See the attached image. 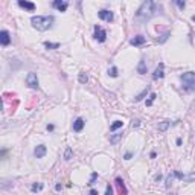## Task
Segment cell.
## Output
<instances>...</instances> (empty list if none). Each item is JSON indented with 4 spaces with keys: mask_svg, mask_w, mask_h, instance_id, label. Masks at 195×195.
Returning a JSON list of instances; mask_svg holds the SVG:
<instances>
[{
    "mask_svg": "<svg viewBox=\"0 0 195 195\" xmlns=\"http://www.w3.org/2000/svg\"><path fill=\"white\" fill-rule=\"evenodd\" d=\"M114 185H116V187H117L119 195H128V191H127V187H125V183H124V180L120 178V177H117V178H116Z\"/></svg>",
    "mask_w": 195,
    "mask_h": 195,
    "instance_id": "cell-7",
    "label": "cell"
},
{
    "mask_svg": "<svg viewBox=\"0 0 195 195\" xmlns=\"http://www.w3.org/2000/svg\"><path fill=\"white\" fill-rule=\"evenodd\" d=\"M18 6L20 8H23V9H28V11H35V3H32V2H26V0H20L18 2Z\"/></svg>",
    "mask_w": 195,
    "mask_h": 195,
    "instance_id": "cell-11",
    "label": "cell"
},
{
    "mask_svg": "<svg viewBox=\"0 0 195 195\" xmlns=\"http://www.w3.org/2000/svg\"><path fill=\"white\" fill-rule=\"evenodd\" d=\"M171 183H172V177L169 175V177H168V178H166V186H168V187H169V186H171Z\"/></svg>",
    "mask_w": 195,
    "mask_h": 195,
    "instance_id": "cell-29",
    "label": "cell"
},
{
    "mask_svg": "<svg viewBox=\"0 0 195 195\" xmlns=\"http://www.w3.org/2000/svg\"><path fill=\"white\" fill-rule=\"evenodd\" d=\"M55 189H57V191H61V185H59V183H58V185L55 186Z\"/></svg>",
    "mask_w": 195,
    "mask_h": 195,
    "instance_id": "cell-35",
    "label": "cell"
},
{
    "mask_svg": "<svg viewBox=\"0 0 195 195\" xmlns=\"http://www.w3.org/2000/svg\"><path fill=\"white\" fill-rule=\"evenodd\" d=\"M131 127H133V128H134V127H139V120H134V122H133V125H131Z\"/></svg>",
    "mask_w": 195,
    "mask_h": 195,
    "instance_id": "cell-32",
    "label": "cell"
},
{
    "mask_svg": "<svg viewBox=\"0 0 195 195\" xmlns=\"http://www.w3.org/2000/svg\"><path fill=\"white\" fill-rule=\"evenodd\" d=\"M157 98V95H156V93H151V96H150V99H148L146 101V105H151L152 102H154V99H156Z\"/></svg>",
    "mask_w": 195,
    "mask_h": 195,
    "instance_id": "cell-26",
    "label": "cell"
},
{
    "mask_svg": "<svg viewBox=\"0 0 195 195\" xmlns=\"http://www.w3.org/2000/svg\"><path fill=\"white\" fill-rule=\"evenodd\" d=\"M26 84L31 89H38V78L35 73H28V76H26Z\"/></svg>",
    "mask_w": 195,
    "mask_h": 195,
    "instance_id": "cell-4",
    "label": "cell"
},
{
    "mask_svg": "<svg viewBox=\"0 0 195 195\" xmlns=\"http://www.w3.org/2000/svg\"><path fill=\"white\" fill-rule=\"evenodd\" d=\"M95 38L98 40L99 43H104L107 40V32L101 28V26H98V24L95 26Z\"/></svg>",
    "mask_w": 195,
    "mask_h": 195,
    "instance_id": "cell-5",
    "label": "cell"
},
{
    "mask_svg": "<svg viewBox=\"0 0 195 195\" xmlns=\"http://www.w3.org/2000/svg\"><path fill=\"white\" fill-rule=\"evenodd\" d=\"M120 139H122V134H114V136H111V137H110V143H113V145H114V143H117Z\"/></svg>",
    "mask_w": 195,
    "mask_h": 195,
    "instance_id": "cell-19",
    "label": "cell"
},
{
    "mask_svg": "<svg viewBox=\"0 0 195 195\" xmlns=\"http://www.w3.org/2000/svg\"><path fill=\"white\" fill-rule=\"evenodd\" d=\"M31 189H32V192H38V191H41L43 189V185L41 183H35V185H32V187H31Z\"/></svg>",
    "mask_w": 195,
    "mask_h": 195,
    "instance_id": "cell-23",
    "label": "cell"
},
{
    "mask_svg": "<svg viewBox=\"0 0 195 195\" xmlns=\"http://www.w3.org/2000/svg\"><path fill=\"white\" fill-rule=\"evenodd\" d=\"M105 195H113V187L110 185L107 186V189H105Z\"/></svg>",
    "mask_w": 195,
    "mask_h": 195,
    "instance_id": "cell-27",
    "label": "cell"
},
{
    "mask_svg": "<svg viewBox=\"0 0 195 195\" xmlns=\"http://www.w3.org/2000/svg\"><path fill=\"white\" fill-rule=\"evenodd\" d=\"M96 178H98V172H93V174H92V178H90V181H89L87 185H89V186H93V185H95V181H96Z\"/></svg>",
    "mask_w": 195,
    "mask_h": 195,
    "instance_id": "cell-24",
    "label": "cell"
},
{
    "mask_svg": "<svg viewBox=\"0 0 195 195\" xmlns=\"http://www.w3.org/2000/svg\"><path fill=\"white\" fill-rule=\"evenodd\" d=\"M163 76H165V64L160 63L159 67L152 73V79H160V78H163Z\"/></svg>",
    "mask_w": 195,
    "mask_h": 195,
    "instance_id": "cell-8",
    "label": "cell"
},
{
    "mask_svg": "<svg viewBox=\"0 0 195 195\" xmlns=\"http://www.w3.org/2000/svg\"><path fill=\"white\" fill-rule=\"evenodd\" d=\"M130 43H131L133 46H143V44L146 43V38H145L143 35H136L134 38L130 40Z\"/></svg>",
    "mask_w": 195,
    "mask_h": 195,
    "instance_id": "cell-12",
    "label": "cell"
},
{
    "mask_svg": "<svg viewBox=\"0 0 195 195\" xmlns=\"http://www.w3.org/2000/svg\"><path fill=\"white\" fill-rule=\"evenodd\" d=\"M44 48H48V49H58L59 48V43H49V41H46L44 43Z\"/></svg>",
    "mask_w": 195,
    "mask_h": 195,
    "instance_id": "cell-20",
    "label": "cell"
},
{
    "mask_svg": "<svg viewBox=\"0 0 195 195\" xmlns=\"http://www.w3.org/2000/svg\"><path fill=\"white\" fill-rule=\"evenodd\" d=\"M87 81H89V78H87L85 73H79V82H81V84H85Z\"/></svg>",
    "mask_w": 195,
    "mask_h": 195,
    "instance_id": "cell-25",
    "label": "cell"
},
{
    "mask_svg": "<svg viewBox=\"0 0 195 195\" xmlns=\"http://www.w3.org/2000/svg\"><path fill=\"white\" fill-rule=\"evenodd\" d=\"M148 92H150V87H146V89H145L142 93H140V95H137V96H136V102H139V101H142V99L146 96V93H148Z\"/></svg>",
    "mask_w": 195,
    "mask_h": 195,
    "instance_id": "cell-18",
    "label": "cell"
},
{
    "mask_svg": "<svg viewBox=\"0 0 195 195\" xmlns=\"http://www.w3.org/2000/svg\"><path fill=\"white\" fill-rule=\"evenodd\" d=\"M90 195H98V192H96L95 189H92V191H90Z\"/></svg>",
    "mask_w": 195,
    "mask_h": 195,
    "instance_id": "cell-34",
    "label": "cell"
},
{
    "mask_svg": "<svg viewBox=\"0 0 195 195\" xmlns=\"http://www.w3.org/2000/svg\"><path fill=\"white\" fill-rule=\"evenodd\" d=\"M72 154H73V151H72V148L69 146V148L66 150V152H64V159H66V160H70V159H72Z\"/></svg>",
    "mask_w": 195,
    "mask_h": 195,
    "instance_id": "cell-22",
    "label": "cell"
},
{
    "mask_svg": "<svg viewBox=\"0 0 195 195\" xmlns=\"http://www.w3.org/2000/svg\"><path fill=\"white\" fill-rule=\"evenodd\" d=\"M46 152H48V148H46L44 145H38L35 150H34V154H35V157L37 159H41L46 156Z\"/></svg>",
    "mask_w": 195,
    "mask_h": 195,
    "instance_id": "cell-10",
    "label": "cell"
},
{
    "mask_svg": "<svg viewBox=\"0 0 195 195\" xmlns=\"http://www.w3.org/2000/svg\"><path fill=\"white\" fill-rule=\"evenodd\" d=\"M84 125H85L84 119H82V117H78V119L75 120V122H73V127H72V128H73V131L79 133V131H81V130L84 128Z\"/></svg>",
    "mask_w": 195,
    "mask_h": 195,
    "instance_id": "cell-14",
    "label": "cell"
},
{
    "mask_svg": "<svg viewBox=\"0 0 195 195\" xmlns=\"http://www.w3.org/2000/svg\"><path fill=\"white\" fill-rule=\"evenodd\" d=\"M168 35H169V34H165V35H162V38H160V43H163V41H166V38H168Z\"/></svg>",
    "mask_w": 195,
    "mask_h": 195,
    "instance_id": "cell-30",
    "label": "cell"
},
{
    "mask_svg": "<svg viewBox=\"0 0 195 195\" xmlns=\"http://www.w3.org/2000/svg\"><path fill=\"white\" fill-rule=\"evenodd\" d=\"M137 72L140 73V75L146 73V64H145V59H140V63H139V66H137Z\"/></svg>",
    "mask_w": 195,
    "mask_h": 195,
    "instance_id": "cell-15",
    "label": "cell"
},
{
    "mask_svg": "<svg viewBox=\"0 0 195 195\" xmlns=\"http://www.w3.org/2000/svg\"><path fill=\"white\" fill-rule=\"evenodd\" d=\"M108 75L111 76V78H117V75H119V73H117V67H111V69L108 70Z\"/></svg>",
    "mask_w": 195,
    "mask_h": 195,
    "instance_id": "cell-21",
    "label": "cell"
},
{
    "mask_svg": "<svg viewBox=\"0 0 195 195\" xmlns=\"http://www.w3.org/2000/svg\"><path fill=\"white\" fill-rule=\"evenodd\" d=\"M181 85L186 92H194L195 90V73L194 72H186L183 75H180Z\"/></svg>",
    "mask_w": 195,
    "mask_h": 195,
    "instance_id": "cell-3",
    "label": "cell"
},
{
    "mask_svg": "<svg viewBox=\"0 0 195 195\" xmlns=\"http://www.w3.org/2000/svg\"><path fill=\"white\" fill-rule=\"evenodd\" d=\"M160 6L156 5L154 2H151V0H146V2L142 3V6L139 8L137 14H136V20H139V22H148L150 18H152L154 15L159 12Z\"/></svg>",
    "mask_w": 195,
    "mask_h": 195,
    "instance_id": "cell-1",
    "label": "cell"
},
{
    "mask_svg": "<svg viewBox=\"0 0 195 195\" xmlns=\"http://www.w3.org/2000/svg\"><path fill=\"white\" fill-rule=\"evenodd\" d=\"M53 23V15H34L31 18V24L37 31H48Z\"/></svg>",
    "mask_w": 195,
    "mask_h": 195,
    "instance_id": "cell-2",
    "label": "cell"
},
{
    "mask_svg": "<svg viewBox=\"0 0 195 195\" xmlns=\"http://www.w3.org/2000/svg\"><path fill=\"white\" fill-rule=\"evenodd\" d=\"M52 5H53V8L58 9L59 12H64L67 9V6H69V3H67V2H61V0H55Z\"/></svg>",
    "mask_w": 195,
    "mask_h": 195,
    "instance_id": "cell-13",
    "label": "cell"
},
{
    "mask_svg": "<svg viewBox=\"0 0 195 195\" xmlns=\"http://www.w3.org/2000/svg\"><path fill=\"white\" fill-rule=\"evenodd\" d=\"M9 43H11L9 32L3 29L2 32H0V44H2V46H9Z\"/></svg>",
    "mask_w": 195,
    "mask_h": 195,
    "instance_id": "cell-9",
    "label": "cell"
},
{
    "mask_svg": "<svg viewBox=\"0 0 195 195\" xmlns=\"http://www.w3.org/2000/svg\"><path fill=\"white\" fill-rule=\"evenodd\" d=\"M98 15H99V18L101 20H105V22H113V18H114V15H113V12L111 11H108V9H101L99 12H98Z\"/></svg>",
    "mask_w": 195,
    "mask_h": 195,
    "instance_id": "cell-6",
    "label": "cell"
},
{
    "mask_svg": "<svg viewBox=\"0 0 195 195\" xmlns=\"http://www.w3.org/2000/svg\"><path fill=\"white\" fill-rule=\"evenodd\" d=\"M122 125H124L122 120H114V122L111 124V127H110V131H116V130H119Z\"/></svg>",
    "mask_w": 195,
    "mask_h": 195,
    "instance_id": "cell-17",
    "label": "cell"
},
{
    "mask_svg": "<svg viewBox=\"0 0 195 195\" xmlns=\"http://www.w3.org/2000/svg\"><path fill=\"white\" fill-rule=\"evenodd\" d=\"M169 125H171V122H169V120H163V122H160L159 124V131H166L168 128H169Z\"/></svg>",
    "mask_w": 195,
    "mask_h": 195,
    "instance_id": "cell-16",
    "label": "cell"
},
{
    "mask_svg": "<svg viewBox=\"0 0 195 195\" xmlns=\"http://www.w3.org/2000/svg\"><path fill=\"white\" fill-rule=\"evenodd\" d=\"M168 195H177V194H168Z\"/></svg>",
    "mask_w": 195,
    "mask_h": 195,
    "instance_id": "cell-36",
    "label": "cell"
},
{
    "mask_svg": "<svg viewBox=\"0 0 195 195\" xmlns=\"http://www.w3.org/2000/svg\"><path fill=\"white\" fill-rule=\"evenodd\" d=\"M53 128H55V127H53L52 124H50V125H48V130H49V131H53Z\"/></svg>",
    "mask_w": 195,
    "mask_h": 195,
    "instance_id": "cell-33",
    "label": "cell"
},
{
    "mask_svg": "<svg viewBox=\"0 0 195 195\" xmlns=\"http://www.w3.org/2000/svg\"><path fill=\"white\" fill-rule=\"evenodd\" d=\"M192 20H194V22H195V15H194V17H192Z\"/></svg>",
    "mask_w": 195,
    "mask_h": 195,
    "instance_id": "cell-37",
    "label": "cell"
},
{
    "mask_svg": "<svg viewBox=\"0 0 195 195\" xmlns=\"http://www.w3.org/2000/svg\"><path fill=\"white\" fill-rule=\"evenodd\" d=\"M131 156H133L131 152H127V154H125V160H130V159H131Z\"/></svg>",
    "mask_w": 195,
    "mask_h": 195,
    "instance_id": "cell-31",
    "label": "cell"
},
{
    "mask_svg": "<svg viewBox=\"0 0 195 195\" xmlns=\"http://www.w3.org/2000/svg\"><path fill=\"white\" fill-rule=\"evenodd\" d=\"M175 3H177V6H178V8H180V9H183V8H185V6H186V3H185V2H180V0H177V2H175Z\"/></svg>",
    "mask_w": 195,
    "mask_h": 195,
    "instance_id": "cell-28",
    "label": "cell"
}]
</instances>
